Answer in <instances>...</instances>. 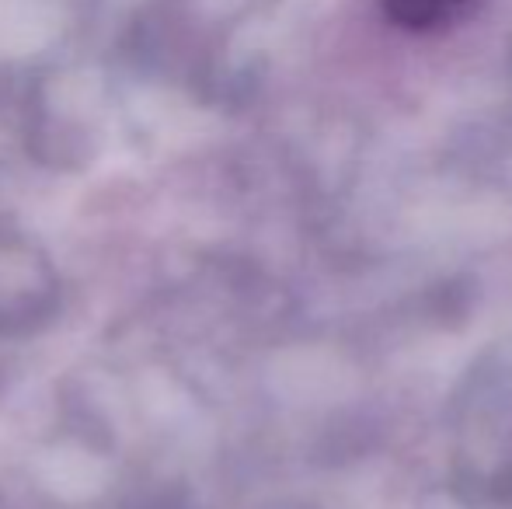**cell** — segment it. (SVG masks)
I'll return each instance as SVG.
<instances>
[{
	"mask_svg": "<svg viewBox=\"0 0 512 509\" xmlns=\"http://www.w3.org/2000/svg\"><path fill=\"white\" fill-rule=\"evenodd\" d=\"M471 4L474 0H384L391 21L408 32H432V28L450 25Z\"/></svg>",
	"mask_w": 512,
	"mask_h": 509,
	"instance_id": "1",
	"label": "cell"
}]
</instances>
